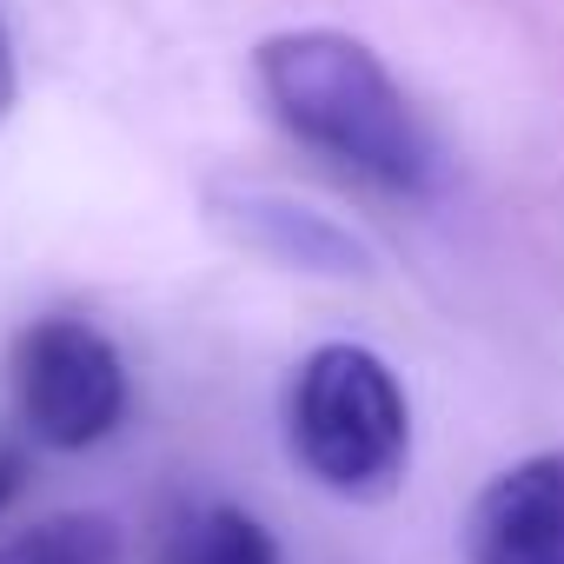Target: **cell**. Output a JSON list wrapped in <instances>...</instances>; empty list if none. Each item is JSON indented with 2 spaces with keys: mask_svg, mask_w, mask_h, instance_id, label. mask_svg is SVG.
I'll return each instance as SVG.
<instances>
[{
  "mask_svg": "<svg viewBox=\"0 0 564 564\" xmlns=\"http://www.w3.org/2000/svg\"><path fill=\"white\" fill-rule=\"evenodd\" d=\"M252 80L300 147L339 160L379 193L425 199L438 186V147L412 113L386 61L339 28H293L252 54Z\"/></svg>",
  "mask_w": 564,
  "mask_h": 564,
  "instance_id": "1",
  "label": "cell"
},
{
  "mask_svg": "<svg viewBox=\"0 0 564 564\" xmlns=\"http://www.w3.org/2000/svg\"><path fill=\"white\" fill-rule=\"evenodd\" d=\"M286 445L339 498H386L412 465V405L399 372L366 346H319L286 386Z\"/></svg>",
  "mask_w": 564,
  "mask_h": 564,
  "instance_id": "2",
  "label": "cell"
},
{
  "mask_svg": "<svg viewBox=\"0 0 564 564\" xmlns=\"http://www.w3.org/2000/svg\"><path fill=\"white\" fill-rule=\"evenodd\" d=\"M8 386H14V412H21L28 438H41L54 452L107 445L127 419V366H120L113 339L87 319L28 326L8 359Z\"/></svg>",
  "mask_w": 564,
  "mask_h": 564,
  "instance_id": "3",
  "label": "cell"
},
{
  "mask_svg": "<svg viewBox=\"0 0 564 564\" xmlns=\"http://www.w3.org/2000/svg\"><path fill=\"white\" fill-rule=\"evenodd\" d=\"M465 564H564V452H531L471 498Z\"/></svg>",
  "mask_w": 564,
  "mask_h": 564,
  "instance_id": "4",
  "label": "cell"
},
{
  "mask_svg": "<svg viewBox=\"0 0 564 564\" xmlns=\"http://www.w3.org/2000/svg\"><path fill=\"white\" fill-rule=\"evenodd\" d=\"M0 564H120V524L100 511H61L0 538Z\"/></svg>",
  "mask_w": 564,
  "mask_h": 564,
  "instance_id": "5",
  "label": "cell"
},
{
  "mask_svg": "<svg viewBox=\"0 0 564 564\" xmlns=\"http://www.w3.org/2000/svg\"><path fill=\"white\" fill-rule=\"evenodd\" d=\"M173 557L180 564H279V544H272V531L259 518H246L232 505H213L180 531Z\"/></svg>",
  "mask_w": 564,
  "mask_h": 564,
  "instance_id": "6",
  "label": "cell"
},
{
  "mask_svg": "<svg viewBox=\"0 0 564 564\" xmlns=\"http://www.w3.org/2000/svg\"><path fill=\"white\" fill-rule=\"evenodd\" d=\"M21 485H28V458H21V445L0 438V511L21 498Z\"/></svg>",
  "mask_w": 564,
  "mask_h": 564,
  "instance_id": "7",
  "label": "cell"
},
{
  "mask_svg": "<svg viewBox=\"0 0 564 564\" xmlns=\"http://www.w3.org/2000/svg\"><path fill=\"white\" fill-rule=\"evenodd\" d=\"M14 94H21V67H14V34L0 21V120L14 113Z\"/></svg>",
  "mask_w": 564,
  "mask_h": 564,
  "instance_id": "8",
  "label": "cell"
},
{
  "mask_svg": "<svg viewBox=\"0 0 564 564\" xmlns=\"http://www.w3.org/2000/svg\"><path fill=\"white\" fill-rule=\"evenodd\" d=\"M166 564H180V557H173V551H166Z\"/></svg>",
  "mask_w": 564,
  "mask_h": 564,
  "instance_id": "9",
  "label": "cell"
}]
</instances>
